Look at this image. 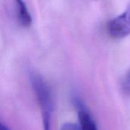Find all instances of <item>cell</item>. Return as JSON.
Instances as JSON below:
<instances>
[{
	"instance_id": "obj_1",
	"label": "cell",
	"mask_w": 130,
	"mask_h": 130,
	"mask_svg": "<svg viewBox=\"0 0 130 130\" xmlns=\"http://www.w3.org/2000/svg\"><path fill=\"white\" fill-rule=\"evenodd\" d=\"M31 87L40 109L43 130H52L54 101L52 90L43 77L35 71L29 72Z\"/></svg>"
},
{
	"instance_id": "obj_2",
	"label": "cell",
	"mask_w": 130,
	"mask_h": 130,
	"mask_svg": "<svg viewBox=\"0 0 130 130\" xmlns=\"http://www.w3.org/2000/svg\"><path fill=\"white\" fill-rule=\"evenodd\" d=\"M107 30L109 35L113 38H123L129 35L130 2L121 14L108 21Z\"/></svg>"
},
{
	"instance_id": "obj_3",
	"label": "cell",
	"mask_w": 130,
	"mask_h": 130,
	"mask_svg": "<svg viewBox=\"0 0 130 130\" xmlns=\"http://www.w3.org/2000/svg\"><path fill=\"white\" fill-rule=\"evenodd\" d=\"M75 103L78 109V118L81 130H98L94 119L83 103L78 98L75 101Z\"/></svg>"
},
{
	"instance_id": "obj_4",
	"label": "cell",
	"mask_w": 130,
	"mask_h": 130,
	"mask_svg": "<svg viewBox=\"0 0 130 130\" xmlns=\"http://www.w3.org/2000/svg\"><path fill=\"white\" fill-rule=\"evenodd\" d=\"M15 7L18 22L23 27H29L32 23V17L29 12L26 2L22 0H16Z\"/></svg>"
},
{
	"instance_id": "obj_5",
	"label": "cell",
	"mask_w": 130,
	"mask_h": 130,
	"mask_svg": "<svg viewBox=\"0 0 130 130\" xmlns=\"http://www.w3.org/2000/svg\"><path fill=\"white\" fill-rule=\"evenodd\" d=\"M120 87L122 91L127 96L130 97V68L127 69L121 78Z\"/></svg>"
},
{
	"instance_id": "obj_6",
	"label": "cell",
	"mask_w": 130,
	"mask_h": 130,
	"mask_svg": "<svg viewBox=\"0 0 130 130\" xmlns=\"http://www.w3.org/2000/svg\"><path fill=\"white\" fill-rule=\"evenodd\" d=\"M60 130H81V129L79 127V125L68 122V123H65L62 126Z\"/></svg>"
},
{
	"instance_id": "obj_7",
	"label": "cell",
	"mask_w": 130,
	"mask_h": 130,
	"mask_svg": "<svg viewBox=\"0 0 130 130\" xmlns=\"http://www.w3.org/2000/svg\"><path fill=\"white\" fill-rule=\"evenodd\" d=\"M0 130H11L6 125H5L3 123H1V125H0Z\"/></svg>"
}]
</instances>
